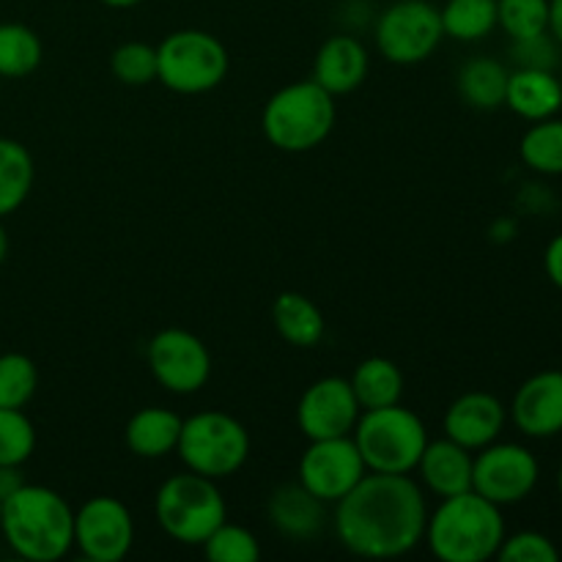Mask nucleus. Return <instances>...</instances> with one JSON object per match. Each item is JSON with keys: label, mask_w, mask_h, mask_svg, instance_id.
<instances>
[{"label": "nucleus", "mask_w": 562, "mask_h": 562, "mask_svg": "<svg viewBox=\"0 0 562 562\" xmlns=\"http://www.w3.org/2000/svg\"><path fill=\"white\" fill-rule=\"evenodd\" d=\"M541 481V464L536 453L519 442H492L477 450L472 461V492L488 503L508 508L519 505L536 492Z\"/></svg>", "instance_id": "9d476101"}, {"label": "nucleus", "mask_w": 562, "mask_h": 562, "mask_svg": "<svg viewBox=\"0 0 562 562\" xmlns=\"http://www.w3.org/2000/svg\"><path fill=\"white\" fill-rule=\"evenodd\" d=\"M497 558L503 562H558L560 549L543 532L521 530L514 536H505Z\"/></svg>", "instance_id": "72a5a7b5"}, {"label": "nucleus", "mask_w": 562, "mask_h": 562, "mask_svg": "<svg viewBox=\"0 0 562 562\" xmlns=\"http://www.w3.org/2000/svg\"><path fill=\"white\" fill-rule=\"evenodd\" d=\"M373 38L382 58L390 64H423L442 44V14L428 0H395L379 14Z\"/></svg>", "instance_id": "1a4fd4ad"}, {"label": "nucleus", "mask_w": 562, "mask_h": 562, "mask_svg": "<svg viewBox=\"0 0 562 562\" xmlns=\"http://www.w3.org/2000/svg\"><path fill=\"white\" fill-rule=\"evenodd\" d=\"M439 14L445 36L456 42H481L497 27V0H448Z\"/></svg>", "instance_id": "cd10ccee"}, {"label": "nucleus", "mask_w": 562, "mask_h": 562, "mask_svg": "<svg viewBox=\"0 0 562 562\" xmlns=\"http://www.w3.org/2000/svg\"><path fill=\"white\" fill-rule=\"evenodd\" d=\"M428 505L409 475L368 472L335 503V536L357 558H404L426 536Z\"/></svg>", "instance_id": "f257e3e1"}, {"label": "nucleus", "mask_w": 562, "mask_h": 562, "mask_svg": "<svg viewBox=\"0 0 562 562\" xmlns=\"http://www.w3.org/2000/svg\"><path fill=\"white\" fill-rule=\"evenodd\" d=\"M505 108L525 121H543L560 115L562 80L552 69H519L508 75Z\"/></svg>", "instance_id": "6ab92c4d"}, {"label": "nucleus", "mask_w": 562, "mask_h": 562, "mask_svg": "<svg viewBox=\"0 0 562 562\" xmlns=\"http://www.w3.org/2000/svg\"><path fill=\"white\" fill-rule=\"evenodd\" d=\"M38 387V371L31 357L20 351L0 355V406L25 409Z\"/></svg>", "instance_id": "c85d7f7f"}, {"label": "nucleus", "mask_w": 562, "mask_h": 562, "mask_svg": "<svg viewBox=\"0 0 562 562\" xmlns=\"http://www.w3.org/2000/svg\"><path fill=\"white\" fill-rule=\"evenodd\" d=\"M368 472L412 475L428 445L426 423L406 406L366 409L351 431Z\"/></svg>", "instance_id": "39448f33"}, {"label": "nucleus", "mask_w": 562, "mask_h": 562, "mask_svg": "<svg viewBox=\"0 0 562 562\" xmlns=\"http://www.w3.org/2000/svg\"><path fill=\"white\" fill-rule=\"evenodd\" d=\"M472 461L475 453L453 439H428L426 450H423L420 461H417V472H420L423 483L434 497H456L472 488Z\"/></svg>", "instance_id": "a211bd4d"}, {"label": "nucleus", "mask_w": 562, "mask_h": 562, "mask_svg": "<svg viewBox=\"0 0 562 562\" xmlns=\"http://www.w3.org/2000/svg\"><path fill=\"white\" fill-rule=\"evenodd\" d=\"M135 543V519L119 497H91L75 510V547L91 562H119Z\"/></svg>", "instance_id": "ddd939ff"}, {"label": "nucleus", "mask_w": 562, "mask_h": 562, "mask_svg": "<svg viewBox=\"0 0 562 562\" xmlns=\"http://www.w3.org/2000/svg\"><path fill=\"white\" fill-rule=\"evenodd\" d=\"M508 417L527 439L562 434V371H541L519 384Z\"/></svg>", "instance_id": "2eb2a0df"}, {"label": "nucleus", "mask_w": 562, "mask_h": 562, "mask_svg": "<svg viewBox=\"0 0 562 562\" xmlns=\"http://www.w3.org/2000/svg\"><path fill=\"white\" fill-rule=\"evenodd\" d=\"M558 488H560V499H562V461H560V470H558Z\"/></svg>", "instance_id": "a19ab883"}, {"label": "nucleus", "mask_w": 562, "mask_h": 562, "mask_svg": "<svg viewBox=\"0 0 562 562\" xmlns=\"http://www.w3.org/2000/svg\"><path fill=\"white\" fill-rule=\"evenodd\" d=\"M181 417L165 406H146L126 420L124 442L137 459H165L179 445Z\"/></svg>", "instance_id": "412c9836"}, {"label": "nucleus", "mask_w": 562, "mask_h": 562, "mask_svg": "<svg viewBox=\"0 0 562 562\" xmlns=\"http://www.w3.org/2000/svg\"><path fill=\"white\" fill-rule=\"evenodd\" d=\"M505 423H508V406L492 393L483 390H472V393L459 395L453 404L445 412V437L453 439L461 448L483 450L486 445L497 442L503 434Z\"/></svg>", "instance_id": "dca6fc26"}, {"label": "nucleus", "mask_w": 562, "mask_h": 562, "mask_svg": "<svg viewBox=\"0 0 562 562\" xmlns=\"http://www.w3.org/2000/svg\"><path fill=\"white\" fill-rule=\"evenodd\" d=\"M154 516L165 536L184 547H201L228 519V508L217 481L187 470L181 475H170L159 486L154 497Z\"/></svg>", "instance_id": "423d86ee"}, {"label": "nucleus", "mask_w": 562, "mask_h": 562, "mask_svg": "<svg viewBox=\"0 0 562 562\" xmlns=\"http://www.w3.org/2000/svg\"><path fill=\"white\" fill-rule=\"evenodd\" d=\"M267 514L274 530L294 541H307L324 525V503L313 497L302 483H285V486L274 488Z\"/></svg>", "instance_id": "aec40b11"}, {"label": "nucleus", "mask_w": 562, "mask_h": 562, "mask_svg": "<svg viewBox=\"0 0 562 562\" xmlns=\"http://www.w3.org/2000/svg\"><path fill=\"white\" fill-rule=\"evenodd\" d=\"M508 75L505 64L497 58H472L459 69V97L472 110H497L505 104V91H508Z\"/></svg>", "instance_id": "5701e85b"}, {"label": "nucleus", "mask_w": 562, "mask_h": 562, "mask_svg": "<svg viewBox=\"0 0 562 562\" xmlns=\"http://www.w3.org/2000/svg\"><path fill=\"white\" fill-rule=\"evenodd\" d=\"M335 97L316 80H296L274 91L261 113L263 137L278 151L305 154L322 146L335 130Z\"/></svg>", "instance_id": "20e7f679"}, {"label": "nucleus", "mask_w": 562, "mask_h": 562, "mask_svg": "<svg viewBox=\"0 0 562 562\" xmlns=\"http://www.w3.org/2000/svg\"><path fill=\"white\" fill-rule=\"evenodd\" d=\"M360 415V401H357L349 379L344 376L318 379L302 393L300 404H296V426L305 434L307 442L351 437Z\"/></svg>", "instance_id": "4468645a"}, {"label": "nucleus", "mask_w": 562, "mask_h": 562, "mask_svg": "<svg viewBox=\"0 0 562 562\" xmlns=\"http://www.w3.org/2000/svg\"><path fill=\"white\" fill-rule=\"evenodd\" d=\"M543 269H547L549 283L562 294V234L554 236L543 252Z\"/></svg>", "instance_id": "c9c22d12"}, {"label": "nucleus", "mask_w": 562, "mask_h": 562, "mask_svg": "<svg viewBox=\"0 0 562 562\" xmlns=\"http://www.w3.org/2000/svg\"><path fill=\"white\" fill-rule=\"evenodd\" d=\"M201 549L212 562H256L261 558L256 536L247 527L231 525L228 519L201 543Z\"/></svg>", "instance_id": "473e14b6"}, {"label": "nucleus", "mask_w": 562, "mask_h": 562, "mask_svg": "<svg viewBox=\"0 0 562 562\" xmlns=\"http://www.w3.org/2000/svg\"><path fill=\"white\" fill-rule=\"evenodd\" d=\"M519 157L532 173L562 176V119L532 121L530 130L521 135Z\"/></svg>", "instance_id": "a878e982"}, {"label": "nucleus", "mask_w": 562, "mask_h": 562, "mask_svg": "<svg viewBox=\"0 0 562 562\" xmlns=\"http://www.w3.org/2000/svg\"><path fill=\"white\" fill-rule=\"evenodd\" d=\"M497 27L510 42L549 33V0H497Z\"/></svg>", "instance_id": "c756f323"}, {"label": "nucleus", "mask_w": 562, "mask_h": 562, "mask_svg": "<svg viewBox=\"0 0 562 562\" xmlns=\"http://www.w3.org/2000/svg\"><path fill=\"white\" fill-rule=\"evenodd\" d=\"M366 475L368 467L351 437L313 439L300 459V483L324 505L344 499Z\"/></svg>", "instance_id": "f8f14e48"}, {"label": "nucleus", "mask_w": 562, "mask_h": 562, "mask_svg": "<svg viewBox=\"0 0 562 562\" xmlns=\"http://www.w3.org/2000/svg\"><path fill=\"white\" fill-rule=\"evenodd\" d=\"M42 38L20 22H0V80H20L42 64Z\"/></svg>", "instance_id": "bb28decb"}, {"label": "nucleus", "mask_w": 562, "mask_h": 562, "mask_svg": "<svg viewBox=\"0 0 562 562\" xmlns=\"http://www.w3.org/2000/svg\"><path fill=\"white\" fill-rule=\"evenodd\" d=\"M176 453L190 472L223 481L245 467L250 456V434L228 412H195L181 423Z\"/></svg>", "instance_id": "0eeeda50"}, {"label": "nucleus", "mask_w": 562, "mask_h": 562, "mask_svg": "<svg viewBox=\"0 0 562 562\" xmlns=\"http://www.w3.org/2000/svg\"><path fill=\"white\" fill-rule=\"evenodd\" d=\"M0 514H3V499H0Z\"/></svg>", "instance_id": "79ce46f5"}, {"label": "nucleus", "mask_w": 562, "mask_h": 562, "mask_svg": "<svg viewBox=\"0 0 562 562\" xmlns=\"http://www.w3.org/2000/svg\"><path fill=\"white\" fill-rule=\"evenodd\" d=\"M20 486H25L20 467H0V499L11 497Z\"/></svg>", "instance_id": "e433bc0d"}, {"label": "nucleus", "mask_w": 562, "mask_h": 562, "mask_svg": "<svg viewBox=\"0 0 562 562\" xmlns=\"http://www.w3.org/2000/svg\"><path fill=\"white\" fill-rule=\"evenodd\" d=\"M549 33L562 47V0H549Z\"/></svg>", "instance_id": "4c0bfd02"}, {"label": "nucleus", "mask_w": 562, "mask_h": 562, "mask_svg": "<svg viewBox=\"0 0 562 562\" xmlns=\"http://www.w3.org/2000/svg\"><path fill=\"white\" fill-rule=\"evenodd\" d=\"M0 530L16 558L58 562L75 547V510L55 488L25 483L3 499Z\"/></svg>", "instance_id": "f03ea898"}, {"label": "nucleus", "mask_w": 562, "mask_h": 562, "mask_svg": "<svg viewBox=\"0 0 562 562\" xmlns=\"http://www.w3.org/2000/svg\"><path fill=\"white\" fill-rule=\"evenodd\" d=\"M99 3L110 5V9H132V5L143 3V0H99Z\"/></svg>", "instance_id": "58836bf2"}, {"label": "nucleus", "mask_w": 562, "mask_h": 562, "mask_svg": "<svg viewBox=\"0 0 562 562\" xmlns=\"http://www.w3.org/2000/svg\"><path fill=\"white\" fill-rule=\"evenodd\" d=\"M272 324L280 338L296 349H313L322 344L324 333H327L322 307L300 291L278 294V300L272 302Z\"/></svg>", "instance_id": "4be33fe9"}, {"label": "nucleus", "mask_w": 562, "mask_h": 562, "mask_svg": "<svg viewBox=\"0 0 562 562\" xmlns=\"http://www.w3.org/2000/svg\"><path fill=\"white\" fill-rule=\"evenodd\" d=\"M368 71H371V58H368L366 44L360 38L338 33L318 47L311 80H316L333 97H346L366 82Z\"/></svg>", "instance_id": "f3484780"}, {"label": "nucleus", "mask_w": 562, "mask_h": 562, "mask_svg": "<svg viewBox=\"0 0 562 562\" xmlns=\"http://www.w3.org/2000/svg\"><path fill=\"white\" fill-rule=\"evenodd\" d=\"M146 360L154 382L173 395L198 393L212 376V355L190 329H159L148 344Z\"/></svg>", "instance_id": "9b49d317"}, {"label": "nucleus", "mask_w": 562, "mask_h": 562, "mask_svg": "<svg viewBox=\"0 0 562 562\" xmlns=\"http://www.w3.org/2000/svg\"><path fill=\"white\" fill-rule=\"evenodd\" d=\"M510 55H514L519 69H552L560 64V44L554 42L552 33H541L532 38H519L510 42Z\"/></svg>", "instance_id": "f704fd0d"}, {"label": "nucleus", "mask_w": 562, "mask_h": 562, "mask_svg": "<svg viewBox=\"0 0 562 562\" xmlns=\"http://www.w3.org/2000/svg\"><path fill=\"white\" fill-rule=\"evenodd\" d=\"M228 75V49L195 27L173 31L157 44V80L176 93L214 91Z\"/></svg>", "instance_id": "6e6552de"}, {"label": "nucleus", "mask_w": 562, "mask_h": 562, "mask_svg": "<svg viewBox=\"0 0 562 562\" xmlns=\"http://www.w3.org/2000/svg\"><path fill=\"white\" fill-rule=\"evenodd\" d=\"M505 536L503 508L470 488L439 499L437 510L428 514L423 541L442 562H486L497 558Z\"/></svg>", "instance_id": "7ed1b4c3"}, {"label": "nucleus", "mask_w": 562, "mask_h": 562, "mask_svg": "<svg viewBox=\"0 0 562 562\" xmlns=\"http://www.w3.org/2000/svg\"><path fill=\"white\" fill-rule=\"evenodd\" d=\"M5 256H9V236H5L3 220H0V263L5 261Z\"/></svg>", "instance_id": "ea45409f"}, {"label": "nucleus", "mask_w": 562, "mask_h": 562, "mask_svg": "<svg viewBox=\"0 0 562 562\" xmlns=\"http://www.w3.org/2000/svg\"><path fill=\"white\" fill-rule=\"evenodd\" d=\"M36 450V428L22 409L0 406V467H22Z\"/></svg>", "instance_id": "2f4dec72"}, {"label": "nucleus", "mask_w": 562, "mask_h": 562, "mask_svg": "<svg viewBox=\"0 0 562 562\" xmlns=\"http://www.w3.org/2000/svg\"><path fill=\"white\" fill-rule=\"evenodd\" d=\"M110 71L121 86L143 88L157 80V47L146 42H124L110 55Z\"/></svg>", "instance_id": "7c9ffc66"}, {"label": "nucleus", "mask_w": 562, "mask_h": 562, "mask_svg": "<svg viewBox=\"0 0 562 562\" xmlns=\"http://www.w3.org/2000/svg\"><path fill=\"white\" fill-rule=\"evenodd\" d=\"M33 157L20 140L0 137V220L27 201L33 187Z\"/></svg>", "instance_id": "393cba45"}, {"label": "nucleus", "mask_w": 562, "mask_h": 562, "mask_svg": "<svg viewBox=\"0 0 562 562\" xmlns=\"http://www.w3.org/2000/svg\"><path fill=\"white\" fill-rule=\"evenodd\" d=\"M349 382L362 412L401 404V395H404V373L387 357H368V360H362L355 368Z\"/></svg>", "instance_id": "b1692460"}, {"label": "nucleus", "mask_w": 562, "mask_h": 562, "mask_svg": "<svg viewBox=\"0 0 562 562\" xmlns=\"http://www.w3.org/2000/svg\"><path fill=\"white\" fill-rule=\"evenodd\" d=\"M560 80H562V77H560Z\"/></svg>", "instance_id": "37998d69"}]
</instances>
